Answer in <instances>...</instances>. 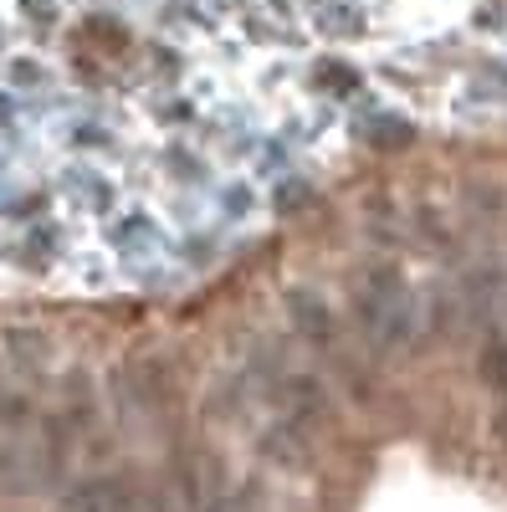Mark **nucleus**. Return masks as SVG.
<instances>
[{"label":"nucleus","instance_id":"1","mask_svg":"<svg viewBox=\"0 0 507 512\" xmlns=\"http://www.w3.org/2000/svg\"><path fill=\"white\" fill-rule=\"evenodd\" d=\"M359 318L385 349H410L420 333V303L395 267H374L359 287Z\"/></svg>","mask_w":507,"mask_h":512},{"label":"nucleus","instance_id":"5","mask_svg":"<svg viewBox=\"0 0 507 512\" xmlns=\"http://www.w3.org/2000/svg\"><path fill=\"white\" fill-rule=\"evenodd\" d=\"M492 441H497V446L507 451V400H502V405L492 410Z\"/></svg>","mask_w":507,"mask_h":512},{"label":"nucleus","instance_id":"2","mask_svg":"<svg viewBox=\"0 0 507 512\" xmlns=\"http://www.w3.org/2000/svg\"><path fill=\"white\" fill-rule=\"evenodd\" d=\"M287 318H292V328H298L303 344H313V349H333V344H338L333 308L323 303L313 287H292V292H287Z\"/></svg>","mask_w":507,"mask_h":512},{"label":"nucleus","instance_id":"4","mask_svg":"<svg viewBox=\"0 0 507 512\" xmlns=\"http://www.w3.org/2000/svg\"><path fill=\"white\" fill-rule=\"evenodd\" d=\"M477 374H482V384H487L492 395H502V400H507V338H492V344L482 349Z\"/></svg>","mask_w":507,"mask_h":512},{"label":"nucleus","instance_id":"3","mask_svg":"<svg viewBox=\"0 0 507 512\" xmlns=\"http://www.w3.org/2000/svg\"><path fill=\"white\" fill-rule=\"evenodd\" d=\"M257 451H262V461H272V466H303L308 456H313V441H308V420H282V425H272V431L257 441Z\"/></svg>","mask_w":507,"mask_h":512}]
</instances>
